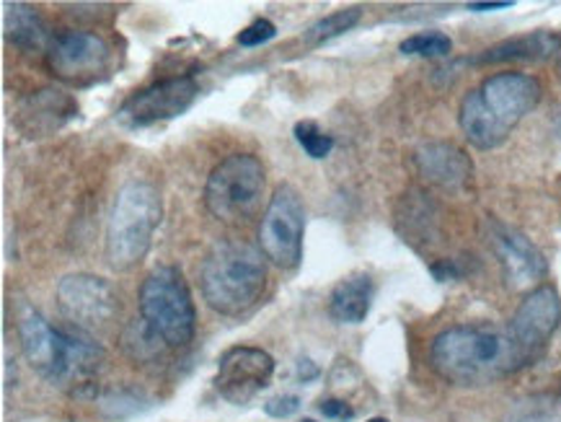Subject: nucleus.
<instances>
[{
	"label": "nucleus",
	"instance_id": "13",
	"mask_svg": "<svg viewBox=\"0 0 561 422\" xmlns=\"http://www.w3.org/2000/svg\"><path fill=\"white\" fill-rule=\"evenodd\" d=\"M561 321V298L553 285H541V288L530 290L520 306H517L513 321H510V332L520 342V347L530 357L543 353L546 342L557 332Z\"/></svg>",
	"mask_w": 561,
	"mask_h": 422
},
{
	"label": "nucleus",
	"instance_id": "2",
	"mask_svg": "<svg viewBox=\"0 0 561 422\" xmlns=\"http://www.w3.org/2000/svg\"><path fill=\"white\" fill-rule=\"evenodd\" d=\"M541 102V83L525 73L489 76L463 96L458 112L460 130L479 150L500 148L517 123Z\"/></svg>",
	"mask_w": 561,
	"mask_h": 422
},
{
	"label": "nucleus",
	"instance_id": "6",
	"mask_svg": "<svg viewBox=\"0 0 561 422\" xmlns=\"http://www.w3.org/2000/svg\"><path fill=\"white\" fill-rule=\"evenodd\" d=\"M140 321L167 350L190 345L197 327V311L182 270L161 264L142 281Z\"/></svg>",
	"mask_w": 561,
	"mask_h": 422
},
{
	"label": "nucleus",
	"instance_id": "1",
	"mask_svg": "<svg viewBox=\"0 0 561 422\" xmlns=\"http://www.w3.org/2000/svg\"><path fill=\"white\" fill-rule=\"evenodd\" d=\"M430 363L453 386H489L534 363L510 327L458 324L433 340Z\"/></svg>",
	"mask_w": 561,
	"mask_h": 422
},
{
	"label": "nucleus",
	"instance_id": "5",
	"mask_svg": "<svg viewBox=\"0 0 561 422\" xmlns=\"http://www.w3.org/2000/svg\"><path fill=\"white\" fill-rule=\"evenodd\" d=\"M161 216V195L153 184L129 182L117 192L106 226V262L112 270L125 273L146 260Z\"/></svg>",
	"mask_w": 561,
	"mask_h": 422
},
{
	"label": "nucleus",
	"instance_id": "12",
	"mask_svg": "<svg viewBox=\"0 0 561 422\" xmlns=\"http://www.w3.org/2000/svg\"><path fill=\"white\" fill-rule=\"evenodd\" d=\"M275 376V361L262 347H230L220 355L215 389L230 404H247L259 391L267 389Z\"/></svg>",
	"mask_w": 561,
	"mask_h": 422
},
{
	"label": "nucleus",
	"instance_id": "21",
	"mask_svg": "<svg viewBox=\"0 0 561 422\" xmlns=\"http://www.w3.org/2000/svg\"><path fill=\"white\" fill-rule=\"evenodd\" d=\"M399 49L416 57H445L453 49V42L443 32H420L401 42Z\"/></svg>",
	"mask_w": 561,
	"mask_h": 422
},
{
	"label": "nucleus",
	"instance_id": "9",
	"mask_svg": "<svg viewBox=\"0 0 561 422\" xmlns=\"http://www.w3.org/2000/svg\"><path fill=\"white\" fill-rule=\"evenodd\" d=\"M47 66L62 81L89 85L106 76L112 66V49L99 34L60 32L47 47Z\"/></svg>",
	"mask_w": 561,
	"mask_h": 422
},
{
	"label": "nucleus",
	"instance_id": "3",
	"mask_svg": "<svg viewBox=\"0 0 561 422\" xmlns=\"http://www.w3.org/2000/svg\"><path fill=\"white\" fill-rule=\"evenodd\" d=\"M19 338L32 368L60 389L85 386L102 368L104 353L81 334L62 332L34 309H24L19 317Z\"/></svg>",
	"mask_w": 561,
	"mask_h": 422
},
{
	"label": "nucleus",
	"instance_id": "19",
	"mask_svg": "<svg viewBox=\"0 0 561 422\" xmlns=\"http://www.w3.org/2000/svg\"><path fill=\"white\" fill-rule=\"evenodd\" d=\"M561 39L551 32H536L528 34V37H517V39H507L502 45H494L481 53L479 57H473L471 62H507V60H543V57L553 55L559 49Z\"/></svg>",
	"mask_w": 561,
	"mask_h": 422
},
{
	"label": "nucleus",
	"instance_id": "20",
	"mask_svg": "<svg viewBox=\"0 0 561 422\" xmlns=\"http://www.w3.org/2000/svg\"><path fill=\"white\" fill-rule=\"evenodd\" d=\"M359 16H363V9H357V5L355 9H342V11L329 13V16L319 19L311 28H308L306 42L316 47V45H323V42L340 37V34L350 32V28L357 24Z\"/></svg>",
	"mask_w": 561,
	"mask_h": 422
},
{
	"label": "nucleus",
	"instance_id": "27",
	"mask_svg": "<svg viewBox=\"0 0 561 422\" xmlns=\"http://www.w3.org/2000/svg\"><path fill=\"white\" fill-rule=\"evenodd\" d=\"M510 0H505V3H469V11H479V13H484V11H502V9H510Z\"/></svg>",
	"mask_w": 561,
	"mask_h": 422
},
{
	"label": "nucleus",
	"instance_id": "24",
	"mask_svg": "<svg viewBox=\"0 0 561 422\" xmlns=\"http://www.w3.org/2000/svg\"><path fill=\"white\" fill-rule=\"evenodd\" d=\"M264 410H267L270 418L285 420V418H290V414H295V412L300 410V399L295 397V395L275 397V399H270L267 404H264Z\"/></svg>",
	"mask_w": 561,
	"mask_h": 422
},
{
	"label": "nucleus",
	"instance_id": "23",
	"mask_svg": "<svg viewBox=\"0 0 561 422\" xmlns=\"http://www.w3.org/2000/svg\"><path fill=\"white\" fill-rule=\"evenodd\" d=\"M275 34H277V28L270 19H256L254 24H249L239 34V45L259 47V45H264V42H270L272 37H275Z\"/></svg>",
	"mask_w": 561,
	"mask_h": 422
},
{
	"label": "nucleus",
	"instance_id": "26",
	"mask_svg": "<svg viewBox=\"0 0 561 422\" xmlns=\"http://www.w3.org/2000/svg\"><path fill=\"white\" fill-rule=\"evenodd\" d=\"M298 376H300V381H304V384L313 381V378L319 376V368H316L311 361H300L298 363Z\"/></svg>",
	"mask_w": 561,
	"mask_h": 422
},
{
	"label": "nucleus",
	"instance_id": "4",
	"mask_svg": "<svg viewBox=\"0 0 561 422\" xmlns=\"http://www.w3.org/2000/svg\"><path fill=\"white\" fill-rule=\"evenodd\" d=\"M199 285L213 311L241 317L254 309L267 290V264L254 247L222 241L207 252Z\"/></svg>",
	"mask_w": 561,
	"mask_h": 422
},
{
	"label": "nucleus",
	"instance_id": "29",
	"mask_svg": "<svg viewBox=\"0 0 561 422\" xmlns=\"http://www.w3.org/2000/svg\"><path fill=\"white\" fill-rule=\"evenodd\" d=\"M304 422H313V420H304Z\"/></svg>",
	"mask_w": 561,
	"mask_h": 422
},
{
	"label": "nucleus",
	"instance_id": "10",
	"mask_svg": "<svg viewBox=\"0 0 561 422\" xmlns=\"http://www.w3.org/2000/svg\"><path fill=\"white\" fill-rule=\"evenodd\" d=\"M199 96V83L194 76L163 78L148 89L138 91L119 106L117 119L127 127H148L156 123H167L179 114H184Z\"/></svg>",
	"mask_w": 561,
	"mask_h": 422
},
{
	"label": "nucleus",
	"instance_id": "18",
	"mask_svg": "<svg viewBox=\"0 0 561 422\" xmlns=\"http://www.w3.org/2000/svg\"><path fill=\"white\" fill-rule=\"evenodd\" d=\"M3 9H5L3 13L5 39H9L11 45L24 49V53H34V49L49 47L53 37H49L45 21H42V16L32 9V5L5 3Z\"/></svg>",
	"mask_w": 561,
	"mask_h": 422
},
{
	"label": "nucleus",
	"instance_id": "8",
	"mask_svg": "<svg viewBox=\"0 0 561 422\" xmlns=\"http://www.w3.org/2000/svg\"><path fill=\"white\" fill-rule=\"evenodd\" d=\"M306 207L298 190L290 184L275 190L259 226L262 254L279 270H295L304 260Z\"/></svg>",
	"mask_w": 561,
	"mask_h": 422
},
{
	"label": "nucleus",
	"instance_id": "25",
	"mask_svg": "<svg viewBox=\"0 0 561 422\" xmlns=\"http://www.w3.org/2000/svg\"><path fill=\"white\" fill-rule=\"evenodd\" d=\"M319 410L323 412V418L329 420H352L355 418V410L347 402H342V399H327V402L319 404Z\"/></svg>",
	"mask_w": 561,
	"mask_h": 422
},
{
	"label": "nucleus",
	"instance_id": "22",
	"mask_svg": "<svg viewBox=\"0 0 561 422\" xmlns=\"http://www.w3.org/2000/svg\"><path fill=\"white\" fill-rule=\"evenodd\" d=\"M295 140H298V146L306 150L311 159H327L329 153H332L334 148V138L332 135H327L321 130L319 125L311 123V119H304V123L295 125Z\"/></svg>",
	"mask_w": 561,
	"mask_h": 422
},
{
	"label": "nucleus",
	"instance_id": "17",
	"mask_svg": "<svg viewBox=\"0 0 561 422\" xmlns=\"http://www.w3.org/2000/svg\"><path fill=\"white\" fill-rule=\"evenodd\" d=\"M373 296H376L373 277L355 273L336 283L332 296H329V313L340 324H359L370 313Z\"/></svg>",
	"mask_w": 561,
	"mask_h": 422
},
{
	"label": "nucleus",
	"instance_id": "16",
	"mask_svg": "<svg viewBox=\"0 0 561 422\" xmlns=\"http://www.w3.org/2000/svg\"><path fill=\"white\" fill-rule=\"evenodd\" d=\"M76 112V102L70 96H65L62 91L42 89L21 102L16 112V125L28 138H42V135L53 133L62 123H68Z\"/></svg>",
	"mask_w": 561,
	"mask_h": 422
},
{
	"label": "nucleus",
	"instance_id": "15",
	"mask_svg": "<svg viewBox=\"0 0 561 422\" xmlns=\"http://www.w3.org/2000/svg\"><path fill=\"white\" fill-rule=\"evenodd\" d=\"M414 167L427 182L445 190H463L473 176V163L453 142H424L414 150Z\"/></svg>",
	"mask_w": 561,
	"mask_h": 422
},
{
	"label": "nucleus",
	"instance_id": "14",
	"mask_svg": "<svg viewBox=\"0 0 561 422\" xmlns=\"http://www.w3.org/2000/svg\"><path fill=\"white\" fill-rule=\"evenodd\" d=\"M489 241H492L494 254L502 264V273L513 290H523L536 285L549 273L543 254L530 244L528 236H523L515 228L502 224H489Z\"/></svg>",
	"mask_w": 561,
	"mask_h": 422
},
{
	"label": "nucleus",
	"instance_id": "11",
	"mask_svg": "<svg viewBox=\"0 0 561 422\" xmlns=\"http://www.w3.org/2000/svg\"><path fill=\"white\" fill-rule=\"evenodd\" d=\"M57 306L65 319L81 329L106 327L119 313V296L110 281L99 275L76 273L57 285Z\"/></svg>",
	"mask_w": 561,
	"mask_h": 422
},
{
	"label": "nucleus",
	"instance_id": "7",
	"mask_svg": "<svg viewBox=\"0 0 561 422\" xmlns=\"http://www.w3.org/2000/svg\"><path fill=\"white\" fill-rule=\"evenodd\" d=\"M264 197V167L256 156L233 153L210 171L205 205L220 224L239 226L256 216Z\"/></svg>",
	"mask_w": 561,
	"mask_h": 422
},
{
	"label": "nucleus",
	"instance_id": "28",
	"mask_svg": "<svg viewBox=\"0 0 561 422\" xmlns=\"http://www.w3.org/2000/svg\"><path fill=\"white\" fill-rule=\"evenodd\" d=\"M368 422H388L386 418H373V420H368Z\"/></svg>",
	"mask_w": 561,
	"mask_h": 422
}]
</instances>
